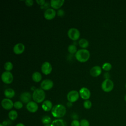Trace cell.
Listing matches in <instances>:
<instances>
[{
  "label": "cell",
  "mask_w": 126,
  "mask_h": 126,
  "mask_svg": "<svg viewBox=\"0 0 126 126\" xmlns=\"http://www.w3.org/2000/svg\"><path fill=\"white\" fill-rule=\"evenodd\" d=\"M25 49V46L24 44L22 43H18L15 44L13 48L14 53L17 55L22 54Z\"/></svg>",
  "instance_id": "cell-15"
},
{
  "label": "cell",
  "mask_w": 126,
  "mask_h": 126,
  "mask_svg": "<svg viewBox=\"0 0 126 126\" xmlns=\"http://www.w3.org/2000/svg\"><path fill=\"white\" fill-rule=\"evenodd\" d=\"M44 126H52V124H47V125H44Z\"/></svg>",
  "instance_id": "cell-40"
},
{
  "label": "cell",
  "mask_w": 126,
  "mask_h": 126,
  "mask_svg": "<svg viewBox=\"0 0 126 126\" xmlns=\"http://www.w3.org/2000/svg\"><path fill=\"white\" fill-rule=\"evenodd\" d=\"M101 68L104 71H109L112 68V65H111V64L110 63H108V62H106V63H104L102 64Z\"/></svg>",
  "instance_id": "cell-27"
},
{
  "label": "cell",
  "mask_w": 126,
  "mask_h": 126,
  "mask_svg": "<svg viewBox=\"0 0 126 126\" xmlns=\"http://www.w3.org/2000/svg\"><path fill=\"white\" fill-rule=\"evenodd\" d=\"M46 94L44 91L41 89H35L32 94V98L36 103L43 102L45 98Z\"/></svg>",
  "instance_id": "cell-3"
},
{
  "label": "cell",
  "mask_w": 126,
  "mask_h": 126,
  "mask_svg": "<svg viewBox=\"0 0 126 126\" xmlns=\"http://www.w3.org/2000/svg\"><path fill=\"white\" fill-rule=\"evenodd\" d=\"M66 109L65 107L61 104H57L53 107L51 110L52 116L57 119L63 117L66 114Z\"/></svg>",
  "instance_id": "cell-1"
},
{
  "label": "cell",
  "mask_w": 126,
  "mask_h": 126,
  "mask_svg": "<svg viewBox=\"0 0 126 126\" xmlns=\"http://www.w3.org/2000/svg\"><path fill=\"white\" fill-rule=\"evenodd\" d=\"M57 15L60 16V17H62L64 15V11L63 10V9H59L58 10V11H57Z\"/></svg>",
  "instance_id": "cell-32"
},
{
  "label": "cell",
  "mask_w": 126,
  "mask_h": 126,
  "mask_svg": "<svg viewBox=\"0 0 126 126\" xmlns=\"http://www.w3.org/2000/svg\"><path fill=\"white\" fill-rule=\"evenodd\" d=\"M101 89L102 90L106 93H109L112 91L114 88V83L113 82L110 80L105 79L101 84Z\"/></svg>",
  "instance_id": "cell-4"
},
{
  "label": "cell",
  "mask_w": 126,
  "mask_h": 126,
  "mask_svg": "<svg viewBox=\"0 0 126 126\" xmlns=\"http://www.w3.org/2000/svg\"><path fill=\"white\" fill-rule=\"evenodd\" d=\"M8 116L10 120L14 121L18 117V113L16 111L12 110L9 112L8 114Z\"/></svg>",
  "instance_id": "cell-23"
},
{
  "label": "cell",
  "mask_w": 126,
  "mask_h": 126,
  "mask_svg": "<svg viewBox=\"0 0 126 126\" xmlns=\"http://www.w3.org/2000/svg\"><path fill=\"white\" fill-rule=\"evenodd\" d=\"M23 106V102L20 101H17L14 103V107L17 109H20Z\"/></svg>",
  "instance_id": "cell-29"
},
{
  "label": "cell",
  "mask_w": 126,
  "mask_h": 126,
  "mask_svg": "<svg viewBox=\"0 0 126 126\" xmlns=\"http://www.w3.org/2000/svg\"><path fill=\"white\" fill-rule=\"evenodd\" d=\"M92 103L89 100H86L83 102V106L86 109H89L92 107Z\"/></svg>",
  "instance_id": "cell-28"
},
{
  "label": "cell",
  "mask_w": 126,
  "mask_h": 126,
  "mask_svg": "<svg viewBox=\"0 0 126 126\" xmlns=\"http://www.w3.org/2000/svg\"><path fill=\"white\" fill-rule=\"evenodd\" d=\"M3 67H4V69L6 71H10L13 69V65L12 63L11 62H6L4 63Z\"/></svg>",
  "instance_id": "cell-25"
},
{
  "label": "cell",
  "mask_w": 126,
  "mask_h": 126,
  "mask_svg": "<svg viewBox=\"0 0 126 126\" xmlns=\"http://www.w3.org/2000/svg\"><path fill=\"white\" fill-rule=\"evenodd\" d=\"M49 3L48 2H46V3H45V4L43 5V6H40V7H41V8H43V9H44V8H47V9H48V8L49 7Z\"/></svg>",
  "instance_id": "cell-36"
},
{
  "label": "cell",
  "mask_w": 126,
  "mask_h": 126,
  "mask_svg": "<svg viewBox=\"0 0 126 126\" xmlns=\"http://www.w3.org/2000/svg\"><path fill=\"white\" fill-rule=\"evenodd\" d=\"M102 72V68L99 65H95L92 67L90 70V75L94 77L99 76Z\"/></svg>",
  "instance_id": "cell-13"
},
{
  "label": "cell",
  "mask_w": 126,
  "mask_h": 126,
  "mask_svg": "<svg viewBox=\"0 0 126 126\" xmlns=\"http://www.w3.org/2000/svg\"><path fill=\"white\" fill-rule=\"evenodd\" d=\"M15 126H25V125L23 123H18Z\"/></svg>",
  "instance_id": "cell-39"
},
{
  "label": "cell",
  "mask_w": 126,
  "mask_h": 126,
  "mask_svg": "<svg viewBox=\"0 0 126 126\" xmlns=\"http://www.w3.org/2000/svg\"><path fill=\"white\" fill-rule=\"evenodd\" d=\"M67 50H68V52L70 54H76V53L77 51V47L74 44H70V45H69L68 46V47H67Z\"/></svg>",
  "instance_id": "cell-24"
},
{
  "label": "cell",
  "mask_w": 126,
  "mask_h": 126,
  "mask_svg": "<svg viewBox=\"0 0 126 126\" xmlns=\"http://www.w3.org/2000/svg\"><path fill=\"white\" fill-rule=\"evenodd\" d=\"M20 98L21 102L27 104L31 101L32 98V95L30 93L28 92H25L21 94L20 96Z\"/></svg>",
  "instance_id": "cell-16"
},
{
  "label": "cell",
  "mask_w": 126,
  "mask_h": 126,
  "mask_svg": "<svg viewBox=\"0 0 126 126\" xmlns=\"http://www.w3.org/2000/svg\"><path fill=\"white\" fill-rule=\"evenodd\" d=\"M64 1V0H51L50 5L54 9H58L63 5Z\"/></svg>",
  "instance_id": "cell-17"
},
{
  "label": "cell",
  "mask_w": 126,
  "mask_h": 126,
  "mask_svg": "<svg viewBox=\"0 0 126 126\" xmlns=\"http://www.w3.org/2000/svg\"><path fill=\"white\" fill-rule=\"evenodd\" d=\"M80 126H89L90 123L86 119H82L80 122Z\"/></svg>",
  "instance_id": "cell-30"
},
{
  "label": "cell",
  "mask_w": 126,
  "mask_h": 126,
  "mask_svg": "<svg viewBox=\"0 0 126 126\" xmlns=\"http://www.w3.org/2000/svg\"><path fill=\"white\" fill-rule=\"evenodd\" d=\"M76 59L80 63H85L90 57V53L86 49H81L77 50L75 54Z\"/></svg>",
  "instance_id": "cell-2"
},
{
  "label": "cell",
  "mask_w": 126,
  "mask_h": 126,
  "mask_svg": "<svg viewBox=\"0 0 126 126\" xmlns=\"http://www.w3.org/2000/svg\"><path fill=\"white\" fill-rule=\"evenodd\" d=\"M110 74L109 73L106 72H105L104 74V77L105 79H108L110 78Z\"/></svg>",
  "instance_id": "cell-35"
},
{
  "label": "cell",
  "mask_w": 126,
  "mask_h": 126,
  "mask_svg": "<svg viewBox=\"0 0 126 126\" xmlns=\"http://www.w3.org/2000/svg\"><path fill=\"white\" fill-rule=\"evenodd\" d=\"M25 3L26 5L28 6H31L33 4V1L32 0H25Z\"/></svg>",
  "instance_id": "cell-33"
},
{
  "label": "cell",
  "mask_w": 126,
  "mask_h": 126,
  "mask_svg": "<svg viewBox=\"0 0 126 126\" xmlns=\"http://www.w3.org/2000/svg\"><path fill=\"white\" fill-rule=\"evenodd\" d=\"M41 70L44 74L46 75H49L52 71V66L49 62H45L42 64Z\"/></svg>",
  "instance_id": "cell-9"
},
{
  "label": "cell",
  "mask_w": 126,
  "mask_h": 126,
  "mask_svg": "<svg viewBox=\"0 0 126 126\" xmlns=\"http://www.w3.org/2000/svg\"><path fill=\"white\" fill-rule=\"evenodd\" d=\"M67 35L71 40L76 41L79 38L80 33L77 29L71 28L68 30L67 32Z\"/></svg>",
  "instance_id": "cell-5"
},
{
  "label": "cell",
  "mask_w": 126,
  "mask_h": 126,
  "mask_svg": "<svg viewBox=\"0 0 126 126\" xmlns=\"http://www.w3.org/2000/svg\"><path fill=\"white\" fill-rule=\"evenodd\" d=\"M71 126H80V122L77 120H73L71 123Z\"/></svg>",
  "instance_id": "cell-31"
},
{
  "label": "cell",
  "mask_w": 126,
  "mask_h": 126,
  "mask_svg": "<svg viewBox=\"0 0 126 126\" xmlns=\"http://www.w3.org/2000/svg\"><path fill=\"white\" fill-rule=\"evenodd\" d=\"M79 45L82 49L87 48L89 45V41L85 38H81L78 41Z\"/></svg>",
  "instance_id": "cell-22"
},
{
  "label": "cell",
  "mask_w": 126,
  "mask_h": 126,
  "mask_svg": "<svg viewBox=\"0 0 126 126\" xmlns=\"http://www.w3.org/2000/svg\"><path fill=\"white\" fill-rule=\"evenodd\" d=\"M1 104L2 108L5 110H8L11 109L14 107V103L9 98H3L1 102Z\"/></svg>",
  "instance_id": "cell-11"
},
{
  "label": "cell",
  "mask_w": 126,
  "mask_h": 126,
  "mask_svg": "<svg viewBox=\"0 0 126 126\" xmlns=\"http://www.w3.org/2000/svg\"><path fill=\"white\" fill-rule=\"evenodd\" d=\"M0 126H3V125H2V124L1 123V124H0Z\"/></svg>",
  "instance_id": "cell-42"
},
{
  "label": "cell",
  "mask_w": 126,
  "mask_h": 126,
  "mask_svg": "<svg viewBox=\"0 0 126 126\" xmlns=\"http://www.w3.org/2000/svg\"><path fill=\"white\" fill-rule=\"evenodd\" d=\"M52 126H66L65 122L61 119H57L52 122Z\"/></svg>",
  "instance_id": "cell-20"
},
{
  "label": "cell",
  "mask_w": 126,
  "mask_h": 126,
  "mask_svg": "<svg viewBox=\"0 0 126 126\" xmlns=\"http://www.w3.org/2000/svg\"><path fill=\"white\" fill-rule=\"evenodd\" d=\"M66 105H67V106L68 107H71V106H72V103H71V102L68 101V102L66 103Z\"/></svg>",
  "instance_id": "cell-38"
},
{
  "label": "cell",
  "mask_w": 126,
  "mask_h": 126,
  "mask_svg": "<svg viewBox=\"0 0 126 126\" xmlns=\"http://www.w3.org/2000/svg\"><path fill=\"white\" fill-rule=\"evenodd\" d=\"M2 124L4 126H7V125H8V122H7V121H4L2 122Z\"/></svg>",
  "instance_id": "cell-37"
},
{
  "label": "cell",
  "mask_w": 126,
  "mask_h": 126,
  "mask_svg": "<svg viewBox=\"0 0 126 126\" xmlns=\"http://www.w3.org/2000/svg\"><path fill=\"white\" fill-rule=\"evenodd\" d=\"M124 99H125V101L126 102V94H125V95L124 96Z\"/></svg>",
  "instance_id": "cell-41"
},
{
  "label": "cell",
  "mask_w": 126,
  "mask_h": 126,
  "mask_svg": "<svg viewBox=\"0 0 126 126\" xmlns=\"http://www.w3.org/2000/svg\"><path fill=\"white\" fill-rule=\"evenodd\" d=\"M1 79L4 83L6 84H10L13 80V76L10 71H5L1 74Z\"/></svg>",
  "instance_id": "cell-6"
},
{
  "label": "cell",
  "mask_w": 126,
  "mask_h": 126,
  "mask_svg": "<svg viewBox=\"0 0 126 126\" xmlns=\"http://www.w3.org/2000/svg\"><path fill=\"white\" fill-rule=\"evenodd\" d=\"M80 94L79 92L76 90H72L68 93L66 97L69 102L73 103L76 102L79 99Z\"/></svg>",
  "instance_id": "cell-7"
},
{
  "label": "cell",
  "mask_w": 126,
  "mask_h": 126,
  "mask_svg": "<svg viewBox=\"0 0 126 126\" xmlns=\"http://www.w3.org/2000/svg\"><path fill=\"white\" fill-rule=\"evenodd\" d=\"M36 2L37 3L38 5H40V6H43L46 3L45 0H36Z\"/></svg>",
  "instance_id": "cell-34"
},
{
  "label": "cell",
  "mask_w": 126,
  "mask_h": 126,
  "mask_svg": "<svg viewBox=\"0 0 126 126\" xmlns=\"http://www.w3.org/2000/svg\"><path fill=\"white\" fill-rule=\"evenodd\" d=\"M54 86V83L52 80L49 79H44L42 81L40 84L41 89L45 91H48L51 89Z\"/></svg>",
  "instance_id": "cell-8"
},
{
  "label": "cell",
  "mask_w": 126,
  "mask_h": 126,
  "mask_svg": "<svg viewBox=\"0 0 126 126\" xmlns=\"http://www.w3.org/2000/svg\"><path fill=\"white\" fill-rule=\"evenodd\" d=\"M80 96L84 100H88L91 95L90 91L86 87H82L79 91Z\"/></svg>",
  "instance_id": "cell-10"
},
{
  "label": "cell",
  "mask_w": 126,
  "mask_h": 126,
  "mask_svg": "<svg viewBox=\"0 0 126 126\" xmlns=\"http://www.w3.org/2000/svg\"><path fill=\"white\" fill-rule=\"evenodd\" d=\"M41 122L44 125L50 124L51 122V118L49 116H47V115L44 116L42 118Z\"/></svg>",
  "instance_id": "cell-26"
},
{
  "label": "cell",
  "mask_w": 126,
  "mask_h": 126,
  "mask_svg": "<svg viewBox=\"0 0 126 126\" xmlns=\"http://www.w3.org/2000/svg\"><path fill=\"white\" fill-rule=\"evenodd\" d=\"M125 87H126V85H125Z\"/></svg>",
  "instance_id": "cell-43"
},
{
  "label": "cell",
  "mask_w": 126,
  "mask_h": 126,
  "mask_svg": "<svg viewBox=\"0 0 126 126\" xmlns=\"http://www.w3.org/2000/svg\"><path fill=\"white\" fill-rule=\"evenodd\" d=\"M42 109L46 112H48L51 110L53 108V104L52 102L49 100L44 101L42 104Z\"/></svg>",
  "instance_id": "cell-18"
},
{
  "label": "cell",
  "mask_w": 126,
  "mask_h": 126,
  "mask_svg": "<svg viewBox=\"0 0 126 126\" xmlns=\"http://www.w3.org/2000/svg\"><path fill=\"white\" fill-rule=\"evenodd\" d=\"M26 108L28 111L31 113L36 112L38 109V106L36 102L34 101H31L26 105Z\"/></svg>",
  "instance_id": "cell-14"
},
{
  "label": "cell",
  "mask_w": 126,
  "mask_h": 126,
  "mask_svg": "<svg viewBox=\"0 0 126 126\" xmlns=\"http://www.w3.org/2000/svg\"><path fill=\"white\" fill-rule=\"evenodd\" d=\"M4 96L7 98H11L13 97L15 94V91L11 88H7L4 91Z\"/></svg>",
  "instance_id": "cell-19"
},
{
  "label": "cell",
  "mask_w": 126,
  "mask_h": 126,
  "mask_svg": "<svg viewBox=\"0 0 126 126\" xmlns=\"http://www.w3.org/2000/svg\"><path fill=\"white\" fill-rule=\"evenodd\" d=\"M56 15V11L53 8H48L46 9L44 13V17L47 20L53 19Z\"/></svg>",
  "instance_id": "cell-12"
},
{
  "label": "cell",
  "mask_w": 126,
  "mask_h": 126,
  "mask_svg": "<svg viewBox=\"0 0 126 126\" xmlns=\"http://www.w3.org/2000/svg\"><path fill=\"white\" fill-rule=\"evenodd\" d=\"M32 78L34 82L36 83H38L41 80L42 75L40 72L38 71H35L32 73Z\"/></svg>",
  "instance_id": "cell-21"
}]
</instances>
